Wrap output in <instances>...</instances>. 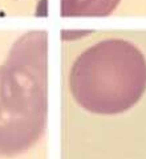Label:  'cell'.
<instances>
[]
</instances>
